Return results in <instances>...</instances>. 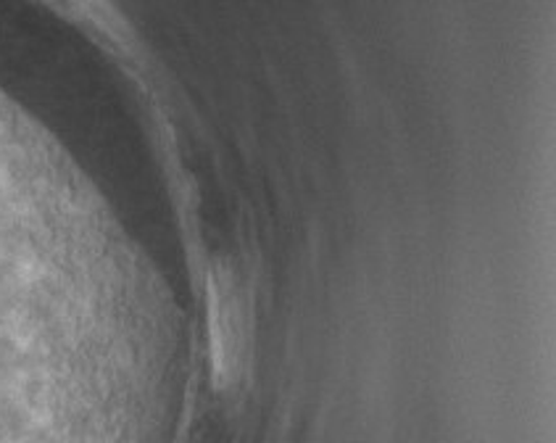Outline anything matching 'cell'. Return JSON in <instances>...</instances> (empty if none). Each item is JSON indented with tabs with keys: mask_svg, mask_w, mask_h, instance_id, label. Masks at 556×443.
I'll return each mask as SVG.
<instances>
[{
	"mask_svg": "<svg viewBox=\"0 0 556 443\" xmlns=\"http://www.w3.org/2000/svg\"><path fill=\"white\" fill-rule=\"evenodd\" d=\"M212 351L216 383L238 385L245 359V306L232 275L212 280Z\"/></svg>",
	"mask_w": 556,
	"mask_h": 443,
	"instance_id": "6da1fadb",
	"label": "cell"
}]
</instances>
